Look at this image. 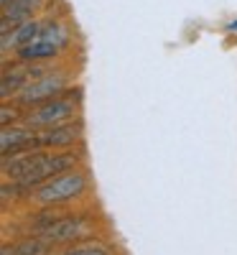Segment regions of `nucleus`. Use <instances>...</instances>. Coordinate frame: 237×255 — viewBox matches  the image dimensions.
<instances>
[{
  "label": "nucleus",
  "instance_id": "nucleus-1",
  "mask_svg": "<svg viewBox=\"0 0 237 255\" xmlns=\"http://www.w3.org/2000/svg\"><path fill=\"white\" fill-rule=\"evenodd\" d=\"M87 174L79 171V168H72V171H64V174H56L51 179H46L41 186H36L31 191V199L38 204V207H59V204H67V202H74L79 199L84 191H87Z\"/></svg>",
  "mask_w": 237,
  "mask_h": 255
},
{
  "label": "nucleus",
  "instance_id": "nucleus-2",
  "mask_svg": "<svg viewBox=\"0 0 237 255\" xmlns=\"http://www.w3.org/2000/svg\"><path fill=\"white\" fill-rule=\"evenodd\" d=\"M77 110H79V102L64 92V95H56L51 100H44V102L33 105V108H28L23 115V123L41 133V130H49V128L72 123L77 118Z\"/></svg>",
  "mask_w": 237,
  "mask_h": 255
},
{
  "label": "nucleus",
  "instance_id": "nucleus-3",
  "mask_svg": "<svg viewBox=\"0 0 237 255\" xmlns=\"http://www.w3.org/2000/svg\"><path fill=\"white\" fill-rule=\"evenodd\" d=\"M67 92V74L61 72H49L44 77H38L33 82H28L23 90H20V95L15 97V102L20 105V108H33V105L44 102V100H51L56 95H64Z\"/></svg>",
  "mask_w": 237,
  "mask_h": 255
},
{
  "label": "nucleus",
  "instance_id": "nucleus-4",
  "mask_svg": "<svg viewBox=\"0 0 237 255\" xmlns=\"http://www.w3.org/2000/svg\"><path fill=\"white\" fill-rule=\"evenodd\" d=\"M82 138H84L82 120H72V123H64V125H56V128H49V130L38 133V143L46 151H69L77 143H82Z\"/></svg>",
  "mask_w": 237,
  "mask_h": 255
},
{
  "label": "nucleus",
  "instance_id": "nucleus-5",
  "mask_svg": "<svg viewBox=\"0 0 237 255\" xmlns=\"http://www.w3.org/2000/svg\"><path fill=\"white\" fill-rule=\"evenodd\" d=\"M33 148H41L38 130L28 128L26 123H15V125L3 128V133H0V151H3V156L26 153V151H33Z\"/></svg>",
  "mask_w": 237,
  "mask_h": 255
},
{
  "label": "nucleus",
  "instance_id": "nucleus-6",
  "mask_svg": "<svg viewBox=\"0 0 237 255\" xmlns=\"http://www.w3.org/2000/svg\"><path fill=\"white\" fill-rule=\"evenodd\" d=\"M41 28H44V20L31 18V20H26V23H20V26H15L10 31H0L3 33V38H0V51L8 54L10 49L18 51L20 46L33 44V41L41 38Z\"/></svg>",
  "mask_w": 237,
  "mask_h": 255
},
{
  "label": "nucleus",
  "instance_id": "nucleus-7",
  "mask_svg": "<svg viewBox=\"0 0 237 255\" xmlns=\"http://www.w3.org/2000/svg\"><path fill=\"white\" fill-rule=\"evenodd\" d=\"M87 222H82L79 217H59L49 230L41 232V238H46L49 243H79L82 238H87Z\"/></svg>",
  "mask_w": 237,
  "mask_h": 255
},
{
  "label": "nucleus",
  "instance_id": "nucleus-8",
  "mask_svg": "<svg viewBox=\"0 0 237 255\" xmlns=\"http://www.w3.org/2000/svg\"><path fill=\"white\" fill-rule=\"evenodd\" d=\"M44 5V0H10L8 5H3V20H0V31H10L26 20L36 18L38 8Z\"/></svg>",
  "mask_w": 237,
  "mask_h": 255
},
{
  "label": "nucleus",
  "instance_id": "nucleus-9",
  "mask_svg": "<svg viewBox=\"0 0 237 255\" xmlns=\"http://www.w3.org/2000/svg\"><path fill=\"white\" fill-rule=\"evenodd\" d=\"M59 51H61L59 46L49 44V41H44V38H38V41H33V44H28V46H20L15 51V59L20 64H41V61H54L59 56Z\"/></svg>",
  "mask_w": 237,
  "mask_h": 255
},
{
  "label": "nucleus",
  "instance_id": "nucleus-10",
  "mask_svg": "<svg viewBox=\"0 0 237 255\" xmlns=\"http://www.w3.org/2000/svg\"><path fill=\"white\" fill-rule=\"evenodd\" d=\"M41 38L44 41H49V44H54V46H59V49H64L69 44V28L61 23V20H56V18H49V20H44V28H41Z\"/></svg>",
  "mask_w": 237,
  "mask_h": 255
},
{
  "label": "nucleus",
  "instance_id": "nucleus-11",
  "mask_svg": "<svg viewBox=\"0 0 237 255\" xmlns=\"http://www.w3.org/2000/svg\"><path fill=\"white\" fill-rule=\"evenodd\" d=\"M46 248H49V240H46V238H41V235H36V238H26V240L15 243L18 255H46Z\"/></svg>",
  "mask_w": 237,
  "mask_h": 255
},
{
  "label": "nucleus",
  "instance_id": "nucleus-12",
  "mask_svg": "<svg viewBox=\"0 0 237 255\" xmlns=\"http://www.w3.org/2000/svg\"><path fill=\"white\" fill-rule=\"evenodd\" d=\"M23 115H26V108H20L15 100H13V105L3 102V108H0V125L8 128V125H15V123H23Z\"/></svg>",
  "mask_w": 237,
  "mask_h": 255
},
{
  "label": "nucleus",
  "instance_id": "nucleus-13",
  "mask_svg": "<svg viewBox=\"0 0 237 255\" xmlns=\"http://www.w3.org/2000/svg\"><path fill=\"white\" fill-rule=\"evenodd\" d=\"M61 255H107V250L102 245H72Z\"/></svg>",
  "mask_w": 237,
  "mask_h": 255
},
{
  "label": "nucleus",
  "instance_id": "nucleus-14",
  "mask_svg": "<svg viewBox=\"0 0 237 255\" xmlns=\"http://www.w3.org/2000/svg\"><path fill=\"white\" fill-rule=\"evenodd\" d=\"M0 255H18V250H15V245H3V250H0Z\"/></svg>",
  "mask_w": 237,
  "mask_h": 255
},
{
  "label": "nucleus",
  "instance_id": "nucleus-15",
  "mask_svg": "<svg viewBox=\"0 0 237 255\" xmlns=\"http://www.w3.org/2000/svg\"><path fill=\"white\" fill-rule=\"evenodd\" d=\"M227 31H237V20H232V23H227Z\"/></svg>",
  "mask_w": 237,
  "mask_h": 255
},
{
  "label": "nucleus",
  "instance_id": "nucleus-16",
  "mask_svg": "<svg viewBox=\"0 0 237 255\" xmlns=\"http://www.w3.org/2000/svg\"><path fill=\"white\" fill-rule=\"evenodd\" d=\"M10 3V0H0V5H8Z\"/></svg>",
  "mask_w": 237,
  "mask_h": 255
}]
</instances>
